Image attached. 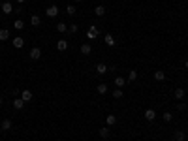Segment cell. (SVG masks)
<instances>
[{"instance_id":"30bf717a","label":"cell","mask_w":188,"mask_h":141,"mask_svg":"<svg viewBox=\"0 0 188 141\" xmlns=\"http://www.w3.org/2000/svg\"><path fill=\"white\" fill-rule=\"evenodd\" d=\"M98 132H100V137H104V139H107L109 135H111V130H109V126H104V128H100Z\"/></svg>"},{"instance_id":"cb8c5ba5","label":"cell","mask_w":188,"mask_h":141,"mask_svg":"<svg viewBox=\"0 0 188 141\" xmlns=\"http://www.w3.org/2000/svg\"><path fill=\"white\" fill-rule=\"evenodd\" d=\"M96 90H98L100 94H105V92H107V85H105V83H100L98 87H96Z\"/></svg>"},{"instance_id":"4316f807","label":"cell","mask_w":188,"mask_h":141,"mask_svg":"<svg viewBox=\"0 0 188 141\" xmlns=\"http://www.w3.org/2000/svg\"><path fill=\"white\" fill-rule=\"evenodd\" d=\"M57 30H58L60 34H64L66 30H68V24H64V23H58V24H57Z\"/></svg>"},{"instance_id":"484cf974","label":"cell","mask_w":188,"mask_h":141,"mask_svg":"<svg viewBox=\"0 0 188 141\" xmlns=\"http://www.w3.org/2000/svg\"><path fill=\"white\" fill-rule=\"evenodd\" d=\"M115 85H117V87H119V88H122L124 85H126V81H124V77H115Z\"/></svg>"},{"instance_id":"7c38bea8","label":"cell","mask_w":188,"mask_h":141,"mask_svg":"<svg viewBox=\"0 0 188 141\" xmlns=\"http://www.w3.org/2000/svg\"><path fill=\"white\" fill-rule=\"evenodd\" d=\"M2 12L6 13V15L13 13V6H12V2H4V4H2Z\"/></svg>"},{"instance_id":"5bb4252c","label":"cell","mask_w":188,"mask_h":141,"mask_svg":"<svg viewBox=\"0 0 188 141\" xmlns=\"http://www.w3.org/2000/svg\"><path fill=\"white\" fill-rule=\"evenodd\" d=\"M105 124H107L109 128L115 126V124H117V117H115V115H107V117H105Z\"/></svg>"},{"instance_id":"d6a6232c","label":"cell","mask_w":188,"mask_h":141,"mask_svg":"<svg viewBox=\"0 0 188 141\" xmlns=\"http://www.w3.org/2000/svg\"><path fill=\"white\" fill-rule=\"evenodd\" d=\"M0 105H2V96H0Z\"/></svg>"},{"instance_id":"3957f363","label":"cell","mask_w":188,"mask_h":141,"mask_svg":"<svg viewBox=\"0 0 188 141\" xmlns=\"http://www.w3.org/2000/svg\"><path fill=\"white\" fill-rule=\"evenodd\" d=\"M45 15H47V17H57L58 15V6H55V4L49 6L47 9H45Z\"/></svg>"},{"instance_id":"5b68a950","label":"cell","mask_w":188,"mask_h":141,"mask_svg":"<svg viewBox=\"0 0 188 141\" xmlns=\"http://www.w3.org/2000/svg\"><path fill=\"white\" fill-rule=\"evenodd\" d=\"M0 126H2V132H8V130H12L13 124H12V120H9V119H4L2 122H0Z\"/></svg>"},{"instance_id":"836d02e7","label":"cell","mask_w":188,"mask_h":141,"mask_svg":"<svg viewBox=\"0 0 188 141\" xmlns=\"http://www.w3.org/2000/svg\"><path fill=\"white\" fill-rule=\"evenodd\" d=\"M75 2H83V0H75Z\"/></svg>"},{"instance_id":"8d00e7d4","label":"cell","mask_w":188,"mask_h":141,"mask_svg":"<svg viewBox=\"0 0 188 141\" xmlns=\"http://www.w3.org/2000/svg\"><path fill=\"white\" fill-rule=\"evenodd\" d=\"M186 134H188V130H186Z\"/></svg>"},{"instance_id":"603a6c76","label":"cell","mask_w":188,"mask_h":141,"mask_svg":"<svg viewBox=\"0 0 188 141\" xmlns=\"http://www.w3.org/2000/svg\"><path fill=\"white\" fill-rule=\"evenodd\" d=\"M13 28L15 30H23L24 28V23L21 21V19H17V21H13Z\"/></svg>"},{"instance_id":"4fadbf2b","label":"cell","mask_w":188,"mask_h":141,"mask_svg":"<svg viewBox=\"0 0 188 141\" xmlns=\"http://www.w3.org/2000/svg\"><path fill=\"white\" fill-rule=\"evenodd\" d=\"M23 45H24V40H23L21 36H17V38H13V47H15V49H21V47H23Z\"/></svg>"},{"instance_id":"7402d4cb","label":"cell","mask_w":188,"mask_h":141,"mask_svg":"<svg viewBox=\"0 0 188 141\" xmlns=\"http://www.w3.org/2000/svg\"><path fill=\"white\" fill-rule=\"evenodd\" d=\"M175 98L177 100H182V98H184V88H175Z\"/></svg>"},{"instance_id":"4dcf8cb0","label":"cell","mask_w":188,"mask_h":141,"mask_svg":"<svg viewBox=\"0 0 188 141\" xmlns=\"http://www.w3.org/2000/svg\"><path fill=\"white\" fill-rule=\"evenodd\" d=\"M184 68H186V70H188V60H186V62H184Z\"/></svg>"},{"instance_id":"f546056e","label":"cell","mask_w":188,"mask_h":141,"mask_svg":"<svg viewBox=\"0 0 188 141\" xmlns=\"http://www.w3.org/2000/svg\"><path fill=\"white\" fill-rule=\"evenodd\" d=\"M162 119H164L166 122H171V119H173V117H171V113L167 111V113H164V115H162Z\"/></svg>"},{"instance_id":"ba28073f","label":"cell","mask_w":188,"mask_h":141,"mask_svg":"<svg viewBox=\"0 0 188 141\" xmlns=\"http://www.w3.org/2000/svg\"><path fill=\"white\" fill-rule=\"evenodd\" d=\"M104 42H105V45H107V47H113V45L117 43L115 38L111 36V34H105V36H104Z\"/></svg>"},{"instance_id":"44dd1931","label":"cell","mask_w":188,"mask_h":141,"mask_svg":"<svg viewBox=\"0 0 188 141\" xmlns=\"http://www.w3.org/2000/svg\"><path fill=\"white\" fill-rule=\"evenodd\" d=\"M135 79H138V72H135V70H130V72H128V81L134 83Z\"/></svg>"},{"instance_id":"2e32d148","label":"cell","mask_w":188,"mask_h":141,"mask_svg":"<svg viewBox=\"0 0 188 141\" xmlns=\"http://www.w3.org/2000/svg\"><path fill=\"white\" fill-rule=\"evenodd\" d=\"M57 49H58V51H66V49H68V42H66V40H58V42H57Z\"/></svg>"},{"instance_id":"ffe728a7","label":"cell","mask_w":188,"mask_h":141,"mask_svg":"<svg viewBox=\"0 0 188 141\" xmlns=\"http://www.w3.org/2000/svg\"><path fill=\"white\" fill-rule=\"evenodd\" d=\"M94 13L98 15V17H104V15H105V8L104 6H96L94 8Z\"/></svg>"},{"instance_id":"e0dca14e","label":"cell","mask_w":188,"mask_h":141,"mask_svg":"<svg viewBox=\"0 0 188 141\" xmlns=\"http://www.w3.org/2000/svg\"><path fill=\"white\" fill-rule=\"evenodd\" d=\"M21 98L24 100V102H30V100H32V92H30L28 88H24L23 92H21Z\"/></svg>"},{"instance_id":"d4e9b609","label":"cell","mask_w":188,"mask_h":141,"mask_svg":"<svg viewBox=\"0 0 188 141\" xmlns=\"http://www.w3.org/2000/svg\"><path fill=\"white\" fill-rule=\"evenodd\" d=\"M122 96H124L122 88H115V90H113V98H115V100H119V98H122Z\"/></svg>"},{"instance_id":"52a82bcc","label":"cell","mask_w":188,"mask_h":141,"mask_svg":"<svg viewBox=\"0 0 188 141\" xmlns=\"http://www.w3.org/2000/svg\"><path fill=\"white\" fill-rule=\"evenodd\" d=\"M96 73H98V75H105V73H107V66H105L104 62H100L98 66H96Z\"/></svg>"},{"instance_id":"d590c367","label":"cell","mask_w":188,"mask_h":141,"mask_svg":"<svg viewBox=\"0 0 188 141\" xmlns=\"http://www.w3.org/2000/svg\"><path fill=\"white\" fill-rule=\"evenodd\" d=\"M186 87H188V83H186Z\"/></svg>"},{"instance_id":"6da1fadb","label":"cell","mask_w":188,"mask_h":141,"mask_svg":"<svg viewBox=\"0 0 188 141\" xmlns=\"http://www.w3.org/2000/svg\"><path fill=\"white\" fill-rule=\"evenodd\" d=\"M98 36H100V28L96 27V24H92V27L89 28V32H87V38L89 40H96Z\"/></svg>"},{"instance_id":"ac0fdd59","label":"cell","mask_w":188,"mask_h":141,"mask_svg":"<svg viewBox=\"0 0 188 141\" xmlns=\"http://www.w3.org/2000/svg\"><path fill=\"white\" fill-rule=\"evenodd\" d=\"M166 79V73L162 72V70H156L154 72V81H164Z\"/></svg>"},{"instance_id":"8fae6325","label":"cell","mask_w":188,"mask_h":141,"mask_svg":"<svg viewBox=\"0 0 188 141\" xmlns=\"http://www.w3.org/2000/svg\"><path fill=\"white\" fill-rule=\"evenodd\" d=\"M30 24H32V27H40V24H42V17L34 13L32 17H30Z\"/></svg>"},{"instance_id":"83f0119b","label":"cell","mask_w":188,"mask_h":141,"mask_svg":"<svg viewBox=\"0 0 188 141\" xmlns=\"http://www.w3.org/2000/svg\"><path fill=\"white\" fill-rule=\"evenodd\" d=\"M77 30H79V24H70L68 27V32H72V34H77Z\"/></svg>"},{"instance_id":"f1b7e54d","label":"cell","mask_w":188,"mask_h":141,"mask_svg":"<svg viewBox=\"0 0 188 141\" xmlns=\"http://www.w3.org/2000/svg\"><path fill=\"white\" fill-rule=\"evenodd\" d=\"M66 13H68V15H75V13H77V12H75V6H72V4H70V6L66 8Z\"/></svg>"},{"instance_id":"1f68e13d","label":"cell","mask_w":188,"mask_h":141,"mask_svg":"<svg viewBox=\"0 0 188 141\" xmlns=\"http://www.w3.org/2000/svg\"><path fill=\"white\" fill-rule=\"evenodd\" d=\"M17 2H19V4H23V2H24V0H17Z\"/></svg>"},{"instance_id":"7a4b0ae2","label":"cell","mask_w":188,"mask_h":141,"mask_svg":"<svg viewBox=\"0 0 188 141\" xmlns=\"http://www.w3.org/2000/svg\"><path fill=\"white\" fill-rule=\"evenodd\" d=\"M28 57L32 60H40V58H42V49H40V47H32L30 53H28Z\"/></svg>"},{"instance_id":"8992f818","label":"cell","mask_w":188,"mask_h":141,"mask_svg":"<svg viewBox=\"0 0 188 141\" xmlns=\"http://www.w3.org/2000/svg\"><path fill=\"white\" fill-rule=\"evenodd\" d=\"M13 107L17 109V111H21V109L24 107V100H23V98H15V100H13Z\"/></svg>"},{"instance_id":"9c48e42d","label":"cell","mask_w":188,"mask_h":141,"mask_svg":"<svg viewBox=\"0 0 188 141\" xmlns=\"http://www.w3.org/2000/svg\"><path fill=\"white\" fill-rule=\"evenodd\" d=\"M145 119L149 120V122H152V120L156 119V111H154V109H147V111H145Z\"/></svg>"},{"instance_id":"9a60e30c","label":"cell","mask_w":188,"mask_h":141,"mask_svg":"<svg viewBox=\"0 0 188 141\" xmlns=\"http://www.w3.org/2000/svg\"><path fill=\"white\" fill-rule=\"evenodd\" d=\"M6 40H9V30L0 28V42H6Z\"/></svg>"},{"instance_id":"277c9868","label":"cell","mask_w":188,"mask_h":141,"mask_svg":"<svg viewBox=\"0 0 188 141\" xmlns=\"http://www.w3.org/2000/svg\"><path fill=\"white\" fill-rule=\"evenodd\" d=\"M79 51H81V55H85V57H87V55L92 53V45H90V43H83V45L79 47Z\"/></svg>"},{"instance_id":"d6986e66","label":"cell","mask_w":188,"mask_h":141,"mask_svg":"<svg viewBox=\"0 0 188 141\" xmlns=\"http://www.w3.org/2000/svg\"><path fill=\"white\" fill-rule=\"evenodd\" d=\"M175 141H186V132H182V130L175 132Z\"/></svg>"},{"instance_id":"e575fe53","label":"cell","mask_w":188,"mask_h":141,"mask_svg":"<svg viewBox=\"0 0 188 141\" xmlns=\"http://www.w3.org/2000/svg\"><path fill=\"white\" fill-rule=\"evenodd\" d=\"M0 134H2V126H0Z\"/></svg>"}]
</instances>
